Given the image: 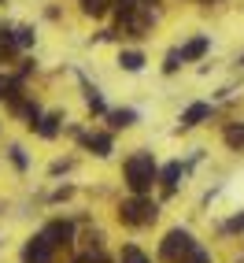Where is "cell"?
<instances>
[{"instance_id": "obj_8", "label": "cell", "mask_w": 244, "mask_h": 263, "mask_svg": "<svg viewBox=\"0 0 244 263\" xmlns=\"http://www.w3.org/2000/svg\"><path fill=\"white\" fill-rule=\"evenodd\" d=\"M85 145H89L96 156H111V137L108 134H89V137H85Z\"/></svg>"}, {"instance_id": "obj_4", "label": "cell", "mask_w": 244, "mask_h": 263, "mask_svg": "<svg viewBox=\"0 0 244 263\" xmlns=\"http://www.w3.org/2000/svg\"><path fill=\"white\" fill-rule=\"evenodd\" d=\"M23 263H52V241L41 234L23 249Z\"/></svg>"}, {"instance_id": "obj_18", "label": "cell", "mask_w": 244, "mask_h": 263, "mask_svg": "<svg viewBox=\"0 0 244 263\" xmlns=\"http://www.w3.org/2000/svg\"><path fill=\"white\" fill-rule=\"evenodd\" d=\"M178 67H181V52H170L167 56V71H178Z\"/></svg>"}, {"instance_id": "obj_16", "label": "cell", "mask_w": 244, "mask_h": 263, "mask_svg": "<svg viewBox=\"0 0 244 263\" xmlns=\"http://www.w3.org/2000/svg\"><path fill=\"white\" fill-rule=\"evenodd\" d=\"M226 141H230L233 148H240L244 145V126H230V130H226Z\"/></svg>"}, {"instance_id": "obj_5", "label": "cell", "mask_w": 244, "mask_h": 263, "mask_svg": "<svg viewBox=\"0 0 244 263\" xmlns=\"http://www.w3.org/2000/svg\"><path fill=\"white\" fill-rule=\"evenodd\" d=\"M211 115V104H193L185 115H181V130H193V126H200V122Z\"/></svg>"}, {"instance_id": "obj_15", "label": "cell", "mask_w": 244, "mask_h": 263, "mask_svg": "<svg viewBox=\"0 0 244 263\" xmlns=\"http://www.w3.org/2000/svg\"><path fill=\"white\" fill-rule=\"evenodd\" d=\"M133 119H137V115H133L130 108H126V111H111V126H133Z\"/></svg>"}, {"instance_id": "obj_3", "label": "cell", "mask_w": 244, "mask_h": 263, "mask_svg": "<svg viewBox=\"0 0 244 263\" xmlns=\"http://www.w3.org/2000/svg\"><path fill=\"white\" fill-rule=\"evenodd\" d=\"M189 252H193V234H189V230H170V234L163 237L159 256H163L167 263H181Z\"/></svg>"}, {"instance_id": "obj_22", "label": "cell", "mask_w": 244, "mask_h": 263, "mask_svg": "<svg viewBox=\"0 0 244 263\" xmlns=\"http://www.w3.org/2000/svg\"><path fill=\"white\" fill-rule=\"evenodd\" d=\"M141 4H145V8H152V4H159V0H141Z\"/></svg>"}, {"instance_id": "obj_6", "label": "cell", "mask_w": 244, "mask_h": 263, "mask_svg": "<svg viewBox=\"0 0 244 263\" xmlns=\"http://www.w3.org/2000/svg\"><path fill=\"white\" fill-rule=\"evenodd\" d=\"M45 237H48L52 245H71V237H74V226H71V222H52L48 230H45Z\"/></svg>"}, {"instance_id": "obj_20", "label": "cell", "mask_w": 244, "mask_h": 263, "mask_svg": "<svg viewBox=\"0 0 244 263\" xmlns=\"http://www.w3.org/2000/svg\"><path fill=\"white\" fill-rule=\"evenodd\" d=\"M8 89H11V82H8L4 74H0V100H4V97H8Z\"/></svg>"}, {"instance_id": "obj_2", "label": "cell", "mask_w": 244, "mask_h": 263, "mask_svg": "<svg viewBox=\"0 0 244 263\" xmlns=\"http://www.w3.org/2000/svg\"><path fill=\"white\" fill-rule=\"evenodd\" d=\"M155 215H159V208H155V204L145 197V193H133V197L118 208V219L130 222V226H148Z\"/></svg>"}, {"instance_id": "obj_12", "label": "cell", "mask_w": 244, "mask_h": 263, "mask_svg": "<svg viewBox=\"0 0 244 263\" xmlns=\"http://www.w3.org/2000/svg\"><path fill=\"white\" fill-rule=\"evenodd\" d=\"M37 134H41V137H56V134H59V119H56V115L41 119V122H37Z\"/></svg>"}, {"instance_id": "obj_11", "label": "cell", "mask_w": 244, "mask_h": 263, "mask_svg": "<svg viewBox=\"0 0 244 263\" xmlns=\"http://www.w3.org/2000/svg\"><path fill=\"white\" fill-rule=\"evenodd\" d=\"M108 4H111V0H82V11L93 15V19H100V15L108 11Z\"/></svg>"}, {"instance_id": "obj_1", "label": "cell", "mask_w": 244, "mask_h": 263, "mask_svg": "<svg viewBox=\"0 0 244 263\" xmlns=\"http://www.w3.org/2000/svg\"><path fill=\"white\" fill-rule=\"evenodd\" d=\"M155 182V163H152V156L148 152H137L126 160V185L133 193H148Z\"/></svg>"}, {"instance_id": "obj_10", "label": "cell", "mask_w": 244, "mask_h": 263, "mask_svg": "<svg viewBox=\"0 0 244 263\" xmlns=\"http://www.w3.org/2000/svg\"><path fill=\"white\" fill-rule=\"evenodd\" d=\"M118 63H122V71H141V67H145V56H141V52H122Z\"/></svg>"}, {"instance_id": "obj_19", "label": "cell", "mask_w": 244, "mask_h": 263, "mask_svg": "<svg viewBox=\"0 0 244 263\" xmlns=\"http://www.w3.org/2000/svg\"><path fill=\"white\" fill-rule=\"evenodd\" d=\"M11 160L19 163V167H26V156H23V148H11Z\"/></svg>"}, {"instance_id": "obj_21", "label": "cell", "mask_w": 244, "mask_h": 263, "mask_svg": "<svg viewBox=\"0 0 244 263\" xmlns=\"http://www.w3.org/2000/svg\"><path fill=\"white\" fill-rule=\"evenodd\" d=\"M74 263H104V259H100V256H78Z\"/></svg>"}, {"instance_id": "obj_17", "label": "cell", "mask_w": 244, "mask_h": 263, "mask_svg": "<svg viewBox=\"0 0 244 263\" xmlns=\"http://www.w3.org/2000/svg\"><path fill=\"white\" fill-rule=\"evenodd\" d=\"M185 263H211V256H207L204 249H196V245H193V252L185 256Z\"/></svg>"}, {"instance_id": "obj_9", "label": "cell", "mask_w": 244, "mask_h": 263, "mask_svg": "<svg viewBox=\"0 0 244 263\" xmlns=\"http://www.w3.org/2000/svg\"><path fill=\"white\" fill-rule=\"evenodd\" d=\"M204 52H207V37H193V41L181 48V60H200Z\"/></svg>"}, {"instance_id": "obj_14", "label": "cell", "mask_w": 244, "mask_h": 263, "mask_svg": "<svg viewBox=\"0 0 244 263\" xmlns=\"http://www.w3.org/2000/svg\"><path fill=\"white\" fill-rule=\"evenodd\" d=\"M11 37H15V45H19V48H30V45H33V30H30V26H23V30H15Z\"/></svg>"}, {"instance_id": "obj_7", "label": "cell", "mask_w": 244, "mask_h": 263, "mask_svg": "<svg viewBox=\"0 0 244 263\" xmlns=\"http://www.w3.org/2000/svg\"><path fill=\"white\" fill-rule=\"evenodd\" d=\"M178 178H181V163H167V167L159 171V182H163V189H167V193H174Z\"/></svg>"}, {"instance_id": "obj_13", "label": "cell", "mask_w": 244, "mask_h": 263, "mask_svg": "<svg viewBox=\"0 0 244 263\" xmlns=\"http://www.w3.org/2000/svg\"><path fill=\"white\" fill-rule=\"evenodd\" d=\"M122 263H152L141 249H133V245H130V249H122Z\"/></svg>"}]
</instances>
